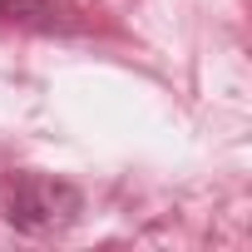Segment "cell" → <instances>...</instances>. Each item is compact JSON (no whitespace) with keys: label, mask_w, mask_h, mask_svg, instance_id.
Returning <instances> with one entry per match:
<instances>
[{"label":"cell","mask_w":252,"mask_h":252,"mask_svg":"<svg viewBox=\"0 0 252 252\" xmlns=\"http://www.w3.org/2000/svg\"><path fill=\"white\" fill-rule=\"evenodd\" d=\"M79 193L69 188V183H60V178H45V173H25L15 188H10V222L20 227V232H55V227H64V222H74V213H79Z\"/></svg>","instance_id":"6da1fadb"},{"label":"cell","mask_w":252,"mask_h":252,"mask_svg":"<svg viewBox=\"0 0 252 252\" xmlns=\"http://www.w3.org/2000/svg\"><path fill=\"white\" fill-rule=\"evenodd\" d=\"M0 20H20V25H40V30H64V10L50 0H0Z\"/></svg>","instance_id":"7a4b0ae2"}]
</instances>
